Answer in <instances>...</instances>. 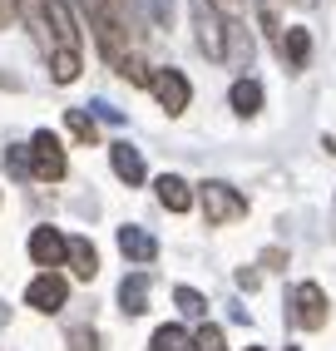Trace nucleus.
<instances>
[{
  "mask_svg": "<svg viewBox=\"0 0 336 351\" xmlns=\"http://www.w3.org/2000/svg\"><path fill=\"white\" fill-rule=\"evenodd\" d=\"M198 208H203L208 228H228V223H237V218H248V198L237 193L232 183H223V178L198 183Z\"/></svg>",
  "mask_w": 336,
  "mask_h": 351,
  "instance_id": "1",
  "label": "nucleus"
},
{
  "mask_svg": "<svg viewBox=\"0 0 336 351\" xmlns=\"http://www.w3.org/2000/svg\"><path fill=\"white\" fill-rule=\"evenodd\" d=\"M64 173H69V158H64L60 134L35 129V138H30V178H40V183H60Z\"/></svg>",
  "mask_w": 336,
  "mask_h": 351,
  "instance_id": "2",
  "label": "nucleus"
},
{
  "mask_svg": "<svg viewBox=\"0 0 336 351\" xmlns=\"http://www.w3.org/2000/svg\"><path fill=\"white\" fill-rule=\"evenodd\" d=\"M193 40L208 60H223L228 50V15L213 5V0H193Z\"/></svg>",
  "mask_w": 336,
  "mask_h": 351,
  "instance_id": "3",
  "label": "nucleus"
},
{
  "mask_svg": "<svg viewBox=\"0 0 336 351\" xmlns=\"http://www.w3.org/2000/svg\"><path fill=\"white\" fill-rule=\"evenodd\" d=\"M149 95L158 99V109H163V114H183V109H188V99H193V84H188L183 69L168 64V69H154Z\"/></svg>",
  "mask_w": 336,
  "mask_h": 351,
  "instance_id": "4",
  "label": "nucleus"
},
{
  "mask_svg": "<svg viewBox=\"0 0 336 351\" xmlns=\"http://www.w3.org/2000/svg\"><path fill=\"white\" fill-rule=\"evenodd\" d=\"M292 322L297 326H307V332H322L326 326V292H322V282H297V292H292Z\"/></svg>",
  "mask_w": 336,
  "mask_h": 351,
  "instance_id": "5",
  "label": "nucleus"
},
{
  "mask_svg": "<svg viewBox=\"0 0 336 351\" xmlns=\"http://www.w3.org/2000/svg\"><path fill=\"white\" fill-rule=\"evenodd\" d=\"M64 247H69V238H64L60 228H50V223L30 232V263H35L40 272H55V267L64 263Z\"/></svg>",
  "mask_w": 336,
  "mask_h": 351,
  "instance_id": "6",
  "label": "nucleus"
},
{
  "mask_svg": "<svg viewBox=\"0 0 336 351\" xmlns=\"http://www.w3.org/2000/svg\"><path fill=\"white\" fill-rule=\"evenodd\" d=\"M64 297H69V282H64V277H60V272H40L35 282L25 287V307H35V312L50 317V312L64 307Z\"/></svg>",
  "mask_w": 336,
  "mask_h": 351,
  "instance_id": "7",
  "label": "nucleus"
},
{
  "mask_svg": "<svg viewBox=\"0 0 336 351\" xmlns=\"http://www.w3.org/2000/svg\"><path fill=\"white\" fill-rule=\"evenodd\" d=\"M45 15H50V30H55V50H80V25H75V10L69 0H40Z\"/></svg>",
  "mask_w": 336,
  "mask_h": 351,
  "instance_id": "8",
  "label": "nucleus"
},
{
  "mask_svg": "<svg viewBox=\"0 0 336 351\" xmlns=\"http://www.w3.org/2000/svg\"><path fill=\"white\" fill-rule=\"evenodd\" d=\"M223 60L232 64V69H252V60H257V40H252V30L243 25V20H228V50H223Z\"/></svg>",
  "mask_w": 336,
  "mask_h": 351,
  "instance_id": "9",
  "label": "nucleus"
},
{
  "mask_svg": "<svg viewBox=\"0 0 336 351\" xmlns=\"http://www.w3.org/2000/svg\"><path fill=\"white\" fill-rule=\"evenodd\" d=\"M119 252H124L129 263H154V257H158V238L143 232L139 223H124V228H119Z\"/></svg>",
  "mask_w": 336,
  "mask_h": 351,
  "instance_id": "10",
  "label": "nucleus"
},
{
  "mask_svg": "<svg viewBox=\"0 0 336 351\" xmlns=\"http://www.w3.org/2000/svg\"><path fill=\"white\" fill-rule=\"evenodd\" d=\"M109 163H114V173L124 178L129 189H139V183H143V173H149V169H143V154H139V149L129 144V138H119V144H109Z\"/></svg>",
  "mask_w": 336,
  "mask_h": 351,
  "instance_id": "11",
  "label": "nucleus"
},
{
  "mask_svg": "<svg viewBox=\"0 0 336 351\" xmlns=\"http://www.w3.org/2000/svg\"><path fill=\"white\" fill-rule=\"evenodd\" d=\"M277 55H282L287 69H307V60H311V35H307L302 25H287L282 40H277Z\"/></svg>",
  "mask_w": 336,
  "mask_h": 351,
  "instance_id": "12",
  "label": "nucleus"
},
{
  "mask_svg": "<svg viewBox=\"0 0 336 351\" xmlns=\"http://www.w3.org/2000/svg\"><path fill=\"white\" fill-rule=\"evenodd\" d=\"M64 267L80 277V282H94V272H99V252H94V243L89 238H69V247H64Z\"/></svg>",
  "mask_w": 336,
  "mask_h": 351,
  "instance_id": "13",
  "label": "nucleus"
},
{
  "mask_svg": "<svg viewBox=\"0 0 336 351\" xmlns=\"http://www.w3.org/2000/svg\"><path fill=\"white\" fill-rule=\"evenodd\" d=\"M119 312H129V317L149 312V272H134L119 282Z\"/></svg>",
  "mask_w": 336,
  "mask_h": 351,
  "instance_id": "14",
  "label": "nucleus"
},
{
  "mask_svg": "<svg viewBox=\"0 0 336 351\" xmlns=\"http://www.w3.org/2000/svg\"><path fill=\"white\" fill-rule=\"evenodd\" d=\"M154 189H158V203L168 213H188V208H193V189H188V178H178V173H163Z\"/></svg>",
  "mask_w": 336,
  "mask_h": 351,
  "instance_id": "15",
  "label": "nucleus"
},
{
  "mask_svg": "<svg viewBox=\"0 0 336 351\" xmlns=\"http://www.w3.org/2000/svg\"><path fill=\"white\" fill-rule=\"evenodd\" d=\"M228 104L243 114V119H252V114L262 109V84L252 80V75H243V80H232V89H228Z\"/></svg>",
  "mask_w": 336,
  "mask_h": 351,
  "instance_id": "16",
  "label": "nucleus"
},
{
  "mask_svg": "<svg viewBox=\"0 0 336 351\" xmlns=\"http://www.w3.org/2000/svg\"><path fill=\"white\" fill-rule=\"evenodd\" d=\"M80 64H84L80 50H50V80L55 84H75L80 80Z\"/></svg>",
  "mask_w": 336,
  "mask_h": 351,
  "instance_id": "17",
  "label": "nucleus"
},
{
  "mask_svg": "<svg viewBox=\"0 0 336 351\" xmlns=\"http://www.w3.org/2000/svg\"><path fill=\"white\" fill-rule=\"evenodd\" d=\"M149 346H154V351H193V332H183L178 322H163Z\"/></svg>",
  "mask_w": 336,
  "mask_h": 351,
  "instance_id": "18",
  "label": "nucleus"
},
{
  "mask_svg": "<svg viewBox=\"0 0 336 351\" xmlns=\"http://www.w3.org/2000/svg\"><path fill=\"white\" fill-rule=\"evenodd\" d=\"M64 124H69V134H75L80 144H94V138H99V119L84 114V109H64Z\"/></svg>",
  "mask_w": 336,
  "mask_h": 351,
  "instance_id": "19",
  "label": "nucleus"
},
{
  "mask_svg": "<svg viewBox=\"0 0 336 351\" xmlns=\"http://www.w3.org/2000/svg\"><path fill=\"white\" fill-rule=\"evenodd\" d=\"M173 302H178L183 317H208V297L198 287H173Z\"/></svg>",
  "mask_w": 336,
  "mask_h": 351,
  "instance_id": "20",
  "label": "nucleus"
},
{
  "mask_svg": "<svg viewBox=\"0 0 336 351\" xmlns=\"http://www.w3.org/2000/svg\"><path fill=\"white\" fill-rule=\"evenodd\" d=\"M193 351H228L223 326H218V322H203L198 332H193Z\"/></svg>",
  "mask_w": 336,
  "mask_h": 351,
  "instance_id": "21",
  "label": "nucleus"
},
{
  "mask_svg": "<svg viewBox=\"0 0 336 351\" xmlns=\"http://www.w3.org/2000/svg\"><path fill=\"white\" fill-rule=\"evenodd\" d=\"M119 80H129V84H143V89H149V80H154V69L143 64L139 55H129L124 64H119Z\"/></svg>",
  "mask_w": 336,
  "mask_h": 351,
  "instance_id": "22",
  "label": "nucleus"
},
{
  "mask_svg": "<svg viewBox=\"0 0 336 351\" xmlns=\"http://www.w3.org/2000/svg\"><path fill=\"white\" fill-rule=\"evenodd\" d=\"M69 351H99V332L94 326H75L69 332Z\"/></svg>",
  "mask_w": 336,
  "mask_h": 351,
  "instance_id": "23",
  "label": "nucleus"
},
{
  "mask_svg": "<svg viewBox=\"0 0 336 351\" xmlns=\"http://www.w3.org/2000/svg\"><path fill=\"white\" fill-rule=\"evenodd\" d=\"M149 15L158 30H173V0H149Z\"/></svg>",
  "mask_w": 336,
  "mask_h": 351,
  "instance_id": "24",
  "label": "nucleus"
},
{
  "mask_svg": "<svg viewBox=\"0 0 336 351\" xmlns=\"http://www.w3.org/2000/svg\"><path fill=\"white\" fill-rule=\"evenodd\" d=\"M5 169H10V173H20V178H30V149H15V144H10Z\"/></svg>",
  "mask_w": 336,
  "mask_h": 351,
  "instance_id": "25",
  "label": "nucleus"
},
{
  "mask_svg": "<svg viewBox=\"0 0 336 351\" xmlns=\"http://www.w3.org/2000/svg\"><path fill=\"white\" fill-rule=\"evenodd\" d=\"M84 109H94V119H104V124H119L124 114H119L114 104H104V99H94V104H84Z\"/></svg>",
  "mask_w": 336,
  "mask_h": 351,
  "instance_id": "26",
  "label": "nucleus"
},
{
  "mask_svg": "<svg viewBox=\"0 0 336 351\" xmlns=\"http://www.w3.org/2000/svg\"><path fill=\"white\" fill-rule=\"evenodd\" d=\"M262 267H272V272L287 267V252H282V247H267V252H262Z\"/></svg>",
  "mask_w": 336,
  "mask_h": 351,
  "instance_id": "27",
  "label": "nucleus"
},
{
  "mask_svg": "<svg viewBox=\"0 0 336 351\" xmlns=\"http://www.w3.org/2000/svg\"><path fill=\"white\" fill-rule=\"evenodd\" d=\"M20 10V0H0V30H10V20Z\"/></svg>",
  "mask_w": 336,
  "mask_h": 351,
  "instance_id": "28",
  "label": "nucleus"
},
{
  "mask_svg": "<svg viewBox=\"0 0 336 351\" xmlns=\"http://www.w3.org/2000/svg\"><path fill=\"white\" fill-rule=\"evenodd\" d=\"M237 287L252 292V287H257V272H252V267H237Z\"/></svg>",
  "mask_w": 336,
  "mask_h": 351,
  "instance_id": "29",
  "label": "nucleus"
},
{
  "mask_svg": "<svg viewBox=\"0 0 336 351\" xmlns=\"http://www.w3.org/2000/svg\"><path fill=\"white\" fill-rule=\"evenodd\" d=\"M213 5H218V10L228 15V10H237V5H243V0H213Z\"/></svg>",
  "mask_w": 336,
  "mask_h": 351,
  "instance_id": "30",
  "label": "nucleus"
},
{
  "mask_svg": "<svg viewBox=\"0 0 336 351\" xmlns=\"http://www.w3.org/2000/svg\"><path fill=\"white\" fill-rule=\"evenodd\" d=\"M297 5H317V0H297Z\"/></svg>",
  "mask_w": 336,
  "mask_h": 351,
  "instance_id": "31",
  "label": "nucleus"
},
{
  "mask_svg": "<svg viewBox=\"0 0 336 351\" xmlns=\"http://www.w3.org/2000/svg\"><path fill=\"white\" fill-rule=\"evenodd\" d=\"M287 351H302V346H287Z\"/></svg>",
  "mask_w": 336,
  "mask_h": 351,
  "instance_id": "32",
  "label": "nucleus"
},
{
  "mask_svg": "<svg viewBox=\"0 0 336 351\" xmlns=\"http://www.w3.org/2000/svg\"><path fill=\"white\" fill-rule=\"evenodd\" d=\"M248 351H262V346H248Z\"/></svg>",
  "mask_w": 336,
  "mask_h": 351,
  "instance_id": "33",
  "label": "nucleus"
}]
</instances>
